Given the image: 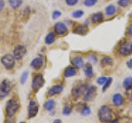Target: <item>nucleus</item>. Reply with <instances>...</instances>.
I'll use <instances>...</instances> for the list:
<instances>
[{"label": "nucleus", "mask_w": 132, "mask_h": 123, "mask_svg": "<svg viewBox=\"0 0 132 123\" xmlns=\"http://www.w3.org/2000/svg\"><path fill=\"white\" fill-rule=\"evenodd\" d=\"M98 117L102 122L106 123L112 120V111L107 105L102 106L98 111Z\"/></svg>", "instance_id": "1"}, {"label": "nucleus", "mask_w": 132, "mask_h": 123, "mask_svg": "<svg viewBox=\"0 0 132 123\" xmlns=\"http://www.w3.org/2000/svg\"><path fill=\"white\" fill-rule=\"evenodd\" d=\"M20 108L19 102L15 98H11L7 101L6 105V114L7 117H13Z\"/></svg>", "instance_id": "2"}, {"label": "nucleus", "mask_w": 132, "mask_h": 123, "mask_svg": "<svg viewBox=\"0 0 132 123\" xmlns=\"http://www.w3.org/2000/svg\"><path fill=\"white\" fill-rule=\"evenodd\" d=\"M119 53L123 56H128L132 54V42L126 40L119 46Z\"/></svg>", "instance_id": "3"}, {"label": "nucleus", "mask_w": 132, "mask_h": 123, "mask_svg": "<svg viewBox=\"0 0 132 123\" xmlns=\"http://www.w3.org/2000/svg\"><path fill=\"white\" fill-rule=\"evenodd\" d=\"M87 89H88V86H87V84H78L73 88L72 94L75 98H79L84 95V94H85Z\"/></svg>", "instance_id": "4"}, {"label": "nucleus", "mask_w": 132, "mask_h": 123, "mask_svg": "<svg viewBox=\"0 0 132 123\" xmlns=\"http://www.w3.org/2000/svg\"><path fill=\"white\" fill-rule=\"evenodd\" d=\"M1 62L7 69H12L15 66V58L12 55H5L3 56Z\"/></svg>", "instance_id": "5"}, {"label": "nucleus", "mask_w": 132, "mask_h": 123, "mask_svg": "<svg viewBox=\"0 0 132 123\" xmlns=\"http://www.w3.org/2000/svg\"><path fill=\"white\" fill-rule=\"evenodd\" d=\"M12 89V84L10 83V81H8L7 79H4L1 85H0V97H6L8 93H10Z\"/></svg>", "instance_id": "6"}, {"label": "nucleus", "mask_w": 132, "mask_h": 123, "mask_svg": "<svg viewBox=\"0 0 132 123\" xmlns=\"http://www.w3.org/2000/svg\"><path fill=\"white\" fill-rule=\"evenodd\" d=\"M45 84V79L42 75H36L32 80V88L35 92H37L38 90L42 87Z\"/></svg>", "instance_id": "7"}, {"label": "nucleus", "mask_w": 132, "mask_h": 123, "mask_svg": "<svg viewBox=\"0 0 132 123\" xmlns=\"http://www.w3.org/2000/svg\"><path fill=\"white\" fill-rule=\"evenodd\" d=\"M97 88L96 86L92 85V86H90L89 88H88L84 97V101H93L97 95Z\"/></svg>", "instance_id": "8"}, {"label": "nucleus", "mask_w": 132, "mask_h": 123, "mask_svg": "<svg viewBox=\"0 0 132 123\" xmlns=\"http://www.w3.org/2000/svg\"><path fill=\"white\" fill-rule=\"evenodd\" d=\"M27 53V49L23 46H18L13 50V56L16 60H22Z\"/></svg>", "instance_id": "9"}, {"label": "nucleus", "mask_w": 132, "mask_h": 123, "mask_svg": "<svg viewBox=\"0 0 132 123\" xmlns=\"http://www.w3.org/2000/svg\"><path fill=\"white\" fill-rule=\"evenodd\" d=\"M38 110H39V106L36 104V102L35 101H30V103L28 106V117L29 118H32L35 117L37 113H38Z\"/></svg>", "instance_id": "10"}, {"label": "nucleus", "mask_w": 132, "mask_h": 123, "mask_svg": "<svg viewBox=\"0 0 132 123\" xmlns=\"http://www.w3.org/2000/svg\"><path fill=\"white\" fill-rule=\"evenodd\" d=\"M55 33L58 35H64L68 31V27L64 22H57L55 25Z\"/></svg>", "instance_id": "11"}, {"label": "nucleus", "mask_w": 132, "mask_h": 123, "mask_svg": "<svg viewBox=\"0 0 132 123\" xmlns=\"http://www.w3.org/2000/svg\"><path fill=\"white\" fill-rule=\"evenodd\" d=\"M62 91H63V86L60 84H57V85H54L52 87L49 89L48 91V95L50 97L56 95V94L60 93Z\"/></svg>", "instance_id": "12"}, {"label": "nucleus", "mask_w": 132, "mask_h": 123, "mask_svg": "<svg viewBox=\"0 0 132 123\" xmlns=\"http://www.w3.org/2000/svg\"><path fill=\"white\" fill-rule=\"evenodd\" d=\"M42 65H43V60L40 58V57L35 58L31 63V66L33 69H35L36 70H39V69H40L41 67H42Z\"/></svg>", "instance_id": "13"}, {"label": "nucleus", "mask_w": 132, "mask_h": 123, "mask_svg": "<svg viewBox=\"0 0 132 123\" xmlns=\"http://www.w3.org/2000/svg\"><path fill=\"white\" fill-rule=\"evenodd\" d=\"M72 64L74 68H82L84 64V61L80 56H75L72 59Z\"/></svg>", "instance_id": "14"}, {"label": "nucleus", "mask_w": 132, "mask_h": 123, "mask_svg": "<svg viewBox=\"0 0 132 123\" xmlns=\"http://www.w3.org/2000/svg\"><path fill=\"white\" fill-rule=\"evenodd\" d=\"M103 19H104V16H103V13H93L92 15V17H91V21L93 24H97L99 22H101L103 21Z\"/></svg>", "instance_id": "15"}, {"label": "nucleus", "mask_w": 132, "mask_h": 123, "mask_svg": "<svg viewBox=\"0 0 132 123\" xmlns=\"http://www.w3.org/2000/svg\"><path fill=\"white\" fill-rule=\"evenodd\" d=\"M88 27L85 25H78L73 29V33L79 34V35H85L88 33Z\"/></svg>", "instance_id": "16"}, {"label": "nucleus", "mask_w": 132, "mask_h": 123, "mask_svg": "<svg viewBox=\"0 0 132 123\" xmlns=\"http://www.w3.org/2000/svg\"><path fill=\"white\" fill-rule=\"evenodd\" d=\"M124 102L123 96L120 93H116L112 97V102L116 106H121Z\"/></svg>", "instance_id": "17"}, {"label": "nucleus", "mask_w": 132, "mask_h": 123, "mask_svg": "<svg viewBox=\"0 0 132 123\" xmlns=\"http://www.w3.org/2000/svg\"><path fill=\"white\" fill-rule=\"evenodd\" d=\"M77 73L76 72V69L74 67L72 66H69L65 69V70L64 72V75L66 78H70V77H73Z\"/></svg>", "instance_id": "18"}, {"label": "nucleus", "mask_w": 132, "mask_h": 123, "mask_svg": "<svg viewBox=\"0 0 132 123\" xmlns=\"http://www.w3.org/2000/svg\"><path fill=\"white\" fill-rule=\"evenodd\" d=\"M55 35L54 32H50V33L45 36V42L47 45H51L55 42Z\"/></svg>", "instance_id": "19"}, {"label": "nucleus", "mask_w": 132, "mask_h": 123, "mask_svg": "<svg viewBox=\"0 0 132 123\" xmlns=\"http://www.w3.org/2000/svg\"><path fill=\"white\" fill-rule=\"evenodd\" d=\"M55 102L53 99H50V100L46 101L44 104V108L47 111L53 110L54 108H55Z\"/></svg>", "instance_id": "20"}, {"label": "nucleus", "mask_w": 132, "mask_h": 123, "mask_svg": "<svg viewBox=\"0 0 132 123\" xmlns=\"http://www.w3.org/2000/svg\"><path fill=\"white\" fill-rule=\"evenodd\" d=\"M101 64L102 66H111L113 64V60L108 56L103 57L101 60Z\"/></svg>", "instance_id": "21"}, {"label": "nucleus", "mask_w": 132, "mask_h": 123, "mask_svg": "<svg viewBox=\"0 0 132 123\" xmlns=\"http://www.w3.org/2000/svg\"><path fill=\"white\" fill-rule=\"evenodd\" d=\"M123 86L126 88V90H130L132 88V77H127L125 79L123 82Z\"/></svg>", "instance_id": "22"}, {"label": "nucleus", "mask_w": 132, "mask_h": 123, "mask_svg": "<svg viewBox=\"0 0 132 123\" xmlns=\"http://www.w3.org/2000/svg\"><path fill=\"white\" fill-rule=\"evenodd\" d=\"M116 12H117V9H116V7L112 4L107 6L106 9V16H108V17L113 16L116 13Z\"/></svg>", "instance_id": "23"}, {"label": "nucleus", "mask_w": 132, "mask_h": 123, "mask_svg": "<svg viewBox=\"0 0 132 123\" xmlns=\"http://www.w3.org/2000/svg\"><path fill=\"white\" fill-rule=\"evenodd\" d=\"M84 73L87 77H92L93 75V69L90 64H87L84 66Z\"/></svg>", "instance_id": "24"}, {"label": "nucleus", "mask_w": 132, "mask_h": 123, "mask_svg": "<svg viewBox=\"0 0 132 123\" xmlns=\"http://www.w3.org/2000/svg\"><path fill=\"white\" fill-rule=\"evenodd\" d=\"M22 3V0H9V4L12 9H18Z\"/></svg>", "instance_id": "25"}, {"label": "nucleus", "mask_w": 132, "mask_h": 123, "mask_svg": "<svg viewBox=\"0 0 132 123\" xmlns=\"http://www.w3.org/2000/svg\"><path fill=\"white\" fill-rule=\"evenodd\" d=\"M111 82H112V78H108L107 79V80L106 81V83L103 84L102 86V91L104 93L106 91V89L110 87V85L111 84Z\"/></svg>", "instance_id": "26"}, {"label": "nucleus", "mask_w": 132, "mask_h": 123, "mask_svg": "<svg viewBox=\"0 0 132 123\" xmlns=\"http://www.w3.org/2000/svg\"><path fill=\"white\" fill-rule=\"evenodd\" d=\"M131 3V0H118L117 4L121 7H126Z\"/></svg>", "instance_id": "27"}, {"label": "nucleus", "mask_w": 132, "mask_h": 123, "mask_svg": "<svg viewBox=\"0 0 132 123\" xmlns=\"http://www.w3.org/2000/svg\"><path fill=\"white\" fill-rule=\"evenodd\" d=\"M84 11L82 10H76L74 11L73 13H72V17L74 18H80L81 17L84 16Z\"/></svg>", "instance_id": "28"}, {"label": "nucleus", "mask_w": 132, "mask_h": 123, "mask_svg": "<svg viewBox=\"0 0 132 123\" xmlns=\"http://www.w3.org/2000/svg\"><path fill=\"white\" fill-rule=\"evenodd\" d=\"M97 3V0H84V4L86 7H90L94 6Z\"/></svg>", "instance_id": "29"}, {"label": "nucleus", "mask_w": 132, "mask_h": 123, "mask_svg": "<svg viewBox=\"0 0 132 123\" xmlns=\"http://www.w3.org/2000/svg\"><path fill=\"white\" fill-rule=\"evenodd\" d=\"M90 113H91V108L89 106H84L81 110V114L84 115V116H88Z\"/></svg>", "instance_id": "30"}, {"label": "nucleus", "mask_w": 132, "mask_h": 123, "mask_svg": "<svg viewBox=\"0 0 132 123\" xmlns=\"http://www.w3.org/2000/svg\"><path fill=\"white\" fill-rule=\"evenodd\" d=\"M71 112H72V106H71L67 105L63 108V114L66 115V116H67V115H69L70 113H71Z\"/></svg>", "instance_id": "31"}, {"label": "nucleus", "mask_w": 132, "mask_h": 123, "mask_svg": "<svg viewBox=\"0 0 132 123\" xmlns=\"http://www.w3.org/2000/svg\"><path fill=\"white\" fill-rule=\"evenodd\" d=\"M107 80V78L106 77H104V76H102V77H99L97 82V84H100V85H103L105 83H106V81Z\"/></svg>", "instance_id": "32"}, {"label": "nucleus", "mask_w": 132, "mask_h": 123, "mask_svg": "<svg viewBox=\"0 0 132 123\" xmlns=\"http://www.w3.org/2000/svg\"><path fill=\"white\" fill-rule=\"evenodd\" d=\"M27 77H28V73L27 72H24L22 75V77H21V84H24L25 83H26Z\"/></svg>", "instance_id": "33"}, {"label": "nucleus", "mask_w": 132, "mask_h": 123, "mask_svg": "<svg viewBox=\"0 0 132 123\" xmlns=\"http://www.w3.org/2000/svg\"><path fill=\"white\" fill-rule=\"evenodd\" d=\"M78 0H66V4L68 6H74L76 5Z\"/></svg>", "instance_id": "34"}, {"label": "nucleus", "mask_w": 132, "mask_h": 123, "mask_svg": "<svg viewBox=\"0 0 132 123\" xmlns=\"http://www.w3.org/2000/svg\"><path fill=\"white\" fill-rule=\"evenodd\" d=\"M88 59H89V61L90 62H92L93 64H96L97 63V56L96 55H90L88 56Z\"/></svg>", "instance_id": "35"}, {"label": "nucleus", "mask_w": 132, "mask_h": 123, "mask_svg": "<svg viewBox=\"0 0 132 123\" xmlns=\"http://www.w3.org/2000/svg\"><path fill=\"white\" fill-rule=\"evenodd\" d=\"M60 16H61V13L60 11H55L53 13V14H52V18L53 19H57V18H59Z\"/></svg>", "instance_id": "36"}, {"label": "nucleus", "mask_w": 132, "mask_h": 123, "mask_svg": "<svg viewBox=\"0 0 132 123\" xmlns=\"http://www.w3.org/2000/svg\"><path fill=\"white\" fill-rule=\"evenodd\" d=\"M5 123H15V120L12 119V117H8V118L6 120Z\"/></svg>", "instance_id": "37"}, {"label": "nucleus", "mask_w": 132, "mask_h": 123, "mask_svg": "<svg viewBox=\"0 0 132 123\" xmlns=\"http://www.w3.org/2000/svg\"><path fill=\"white\" fill-rule=\"evenodd\" d=\"M127 32H128V35H129L130 36H132V24H131V25H130L129 27H128Z\"/></svg>", "instance_id": "38"}, {"label": "nucleus", "mask_w": 132, "mask_h": 123, "mask_svg": "<svg viewBox=\"0 0 132 123\" xmlns=\"http://www.w3.org/2000/svg\"><path fill=\"white\" fill-rule=\"evenodd\" d=\"M129 93H128V97L130 98V100L132 101V88H130V90H128Z\"/></svg>", "instance_id": "39"}, {"label": "nucleus", "mask_w": 132, "mask_h": 123, "mask_svg": "<svg viewBox=\"0 0 132 123\" xmlns=\"http://www.w3.org/2000/svg\"><path fill=\"white\" fill-rule=\"evenodd\" d=\"M126 64H127V66L129 67V68L132 69V59H130V60L129 61H127Z\"/></svg>", "instance_id": "40"}, {"label": "nucleus", "mask_w": 132, "mask_h": 123, "mask_svg": "<svg viewBox=\"0 0 132 123\" xmlns=\"http://www.w3.org/2000/svg\"><path fill=\"white\" fill-rule=\"evenodd\" d=\"M4 7V1L3 0H0V11H1Z\"/></svg>", "instance_id": "41"}, {"label": "nucleus", "mask_w": 132, "mask_h": 123, "mask_svg": "<svg viewBox=\"0 0 132 123\" xmlns=\"http://www.w3.org/2000/svg\"><path fill=\"white\" fill-rule=\"evenodd\" d=\"M53 123H62V121L60 120V119H56V120H55L53 121Z\"/></svg>", "instance_id": "42"}, {"label": "nucleus", "mask_w": 132, "mask_h": 123, "mask_svg": "<svg viewBox=\"0 0 132 123\" xmlns=\"http://www.w3.org/2000/svg\"><path fill=\"white\" fill-rule=\"evenodd\" d=\"M106 123H118V121L117 120H111V121L106 122Z\"/></svg>", "instance_id": "43"}, {"label": "nucleus", "mask_w": 132, "mask_h": 123, "mask_svg": "<svg viewBox=\"0 0 132 123\" xmlns=\"http://www.w3.org/2000/svg\"><path fill=\"white\" fill-rule=\"evenodd\" d=\"M130 19L132 20V13H131V14H130Z\"/></svg>", "instance_id": "44"}, {"label": "nucleus", "mask_w": 132, "mask_h": 123, "mask_svg": "<svg viewBox=\"0 0 132 123\" xmlns=\"http://www.w3.org/2000/svg\"><path fill=\"white\" fill-rule=\"evenodd\" d=\"M21 123H26V122H24V121H22V122H21Z\"/></svg>", "instance_id": "45"}]
</instances>
